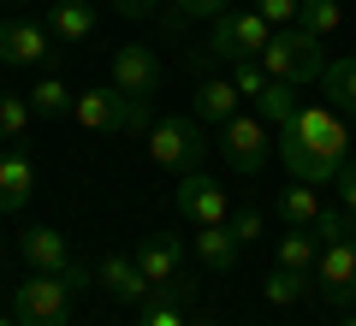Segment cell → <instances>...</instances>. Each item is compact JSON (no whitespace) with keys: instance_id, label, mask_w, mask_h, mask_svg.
<instances>
[{"instance_id":"cell-3","label":"cell","mask_w":356,"mask_h":326,"mask_svg":"<svg viewBox=\"0 0 356 326\" xmlns=\"http://www.w3.org/2000/svg\"><path fill=\"white\" fill-rule=\"evenodd\" d=\"M77 285H89L83 267H72V273H30L13 291V320L18 326H72Z\"/></svg>"},{"instance_id":"cell-13","label":"cell","mask_w":356,"mask_h":326,"mask_svg":"<svg viewBox=\"0 0 356 326\" xmlns=\"http://www.w3.org/2000/svg\"><path fill=\"white\" fill-rule=\"evenodd\" d=\"M95 285H102L107 297L119 302V309H143V302H149V279H143L137 255H102V267H95Z\"/></svg>"},{"instance_id":"cell-2","label":"cell","mask_w":356,"mask_h":326,"mask_svg":"<svg viewBox=\"0 0 356 326\" xmlns=\"http://www.w3.org/2000/svg\"><path fill=\"white\" fill-rule=\"evenodd\" d=\"M72 119L95 137H149L154 113H149V95H125L119 83H95L72 101Z\"/></svg>"},{"instance_id":"cell-10","label":"cell","mask_w":356,"mask_h":326,"mask_svg":"<svg viewBox=\"0 0 356 326\" xmlns=\"http://www.w3.org/2000/svg\"><path fill=\"white\" fill-rule=\"evenodd\" d=\"M178 213L191 226H226V184H214L208 172H178Z\"/></svg>"},{"instance_id":"cell-17","label":"cell","mask_w":356,"mask_h":326,"mask_svg":"<svg viewBox=\"0 0 356 326\" xmlns=\"http://www.w3.org/2000/svg\"><path fill=\"white\" fill-rule=\"evenodd\" d=\"M48 36L65 42V48L89 42V36H95V13H89V0H54V6H48Z\"/></svg>"},{"instance_id":"cell-18","label":"cell","mask_w":356,"mask_h":326,"mask_svg":"<svg viewBox=\"0 0 356 326\" xmlns=\"http://www.w3.org/2000/svg\"><path fill=\"white\" fill-rule=\"evenodd\" d=\"M321 261V238L309 226H285L280 238H273V267H297V273H315Z\"/></svg>"},{"instance_id":"cell-37","label":"cell","mask_w":356,"mask_h":326,"mask_svg":"<svg viewBox=\"0 0 356 326\" xmlns=\"http://www.w3.org/2000/svg\"><path fill=\"white\" fill-rule=\"evenodd\" d=\"M344 326H356V314H350V320H344Z\"/></svg>"},{"instance_id":"cell-11","label":"cell","mask_w":356,"mask_h":326,"mask_svg":"<svg viewBox=\"0 0 356 326\" xmlns=\"http://www.w3.org/2000/svg\"><path fill=\"white\" fill-rule=\"evenodd\" d=\"M54 54V36L36 18H0V65H42Z\"/></svg>"},{"instance_id":"cell-7","label":"cell","mask_w":356,"mask_h":326,"mask_svg":"<svg viewBox=\"0 0 356 326\" xmlns=\"http://www.w3.org/2000/svg\"><path fill=\"white\" fill-rule=\"evenodd\" d=\"M273 42V24H267L255 6H238V13H220L214 18V42H208V54L214 60H226V65H238V60H261V48Z\"/></svg>"},{"instance_id":"cell-29","label":"cell","mask_w":356,"mask_h":326,"mask_svg":"<svg viewBox=\"0 0 356 326\" xmlns=\"http://www.w3.org/2000/svg\"><path fill=\"white\" fill-rule=\"evenodd\" d=\"M232 83H238V95H261V83H267V72H261V60H238L232 65Z\"/></svg>"},{"instance_id":"cell-23","label":"cell","mask_w":356,"mask_h":326,"mask_svg":"<svg viewBox=\"0 0 356 326\" xmlns=\"http://www.w3.org/2000/svg\"><path fill=\"white\" fill-rule=\"evenodd\" d=\"M280 220H285V226H315V220H321L315 184H297V178H291V184L280 190Z\"/></svg>"},{"instance_id":"cell-28","label":"cell","mask_w":356,"mask_h":326,"mask_svg":"<svg viewBox=\"0 0 356 326\" xmlns=\"http://www.w3.org/2000/svg\"><path fill=\"white\" fill-rule=\"evenodd\" d=\"M226 226H232V238H238V250H243V243H261V231H267V213H261V208H243V213H232Z\"/></svg>"},{"instance_id":"cell-31","label":"cell","mask_w":356,"mask_h":326,"mask_svg":"<svg viewBox=\"0 0 356 326\" xmlns=\"http://www.w3.org/2000/svg\"><path fill=\"white\" fill-rule=\"evenodd\" d=\"M255 13H261L273 30H285V24H297V0H255Z\"/></svg>"},{"instance_id":"cell-16","label":"cell","mask_w":356,"mask_h":326,"mask_svg":"<svg viewBox=\"0 0 356 326\" xmlns=\"http://www.w3.org/2000/svg\"><path fill=\"white\" fill-rule=\"evenodd\" d=\"M297 95H303L297 83H285V77H267L261 95H255V113H261L273 131H291V125H297V113H303V101H297Z\"/></svg>"},{"instance_id":"cell-26","label":"cell","mask_w":356,"mask_h":326,"mask_svg":"<svg viewBox=\"0 0 356 326\" xmlns=\"http://www.w3.org/2000/svg\"><path fill=\"white\" fill-rule=\"evenodd\" d=\"M30 95H18V89H0V142H18L30 131Z\"/></svg>"},{"instance_id":"cell-33","label":"cell","mask_w":356,"mask_h":326,"mask_svg":"<svg viewBox=\"0 0 356 326\" xmlns=\"http://www.w3.org/2000/svg\"><path fill=\"white\" fill-rule=\"evenodd\" d=\"M107 6H113L119 18H149L154 6H161V0H107Z\"/></svg>"},{"instance_id":"cell-25","label":"cell","mask_w":356,"mask_h":326,"mask_svg":"<svg viewBox=\"0 0 356 326\" xmlns=\"http://www.w3.org/2000/svg\"><path fill=\"white\" fill-rule=\"evenodd\" d=\"M339 24H344L339 0H297V30H309V36H332Z\"/></svg>"},{"instance_id":"cell-8","label":"cell","mask_w":356,"mask_h":326,"mask_svg":"<svg viewBox=\"0 0 356 326\" xmlns=\"http://www.w3.org/2000/svg\"><path fill=\"white\" fill-rule=\"evenodd\" d=\"M220 149H226V166L243 178H255L267 166V154H273V125H267L261 113H238L220 125Z\"/></svg>"},{"instance_id":"cell-6","label":"cell","mask_w":356,"mask_h":326,"mask_svg":"<svg viewBox=\"0 0 356 326\" xmlns=\"http://www.w3.org/2000/svg\"><path fill=\"white\" fill-rule=\"evenodd\" d=\"M202 154H208V131H202V119H154L149 125V161L154 166H166V172H196L202 166Z\"/></svg>"},{"instance_id":"cell-14","label":"cell","mask_w":356,"mask_h":326,"mask_svg":"<svg viewBox=\"0 0 356 326\" xmlns=\"http://www.w3.org/2000/svg\"><path fill=\"white\" fill-rule=\"evenodd\" d=\"M113 83L125 89V95H154V89H161V60H154V48H143V42L113 48Z\"/></svg>"},{"instance_id":"cell-9","label":"cell","mask_w":356,"mask_h":326,"mask_svg":"<svg viewBox=\"0 0 356 326\" xmlns=\"http://www.w3.org/2000/svg\"><path fill=\"white\" fill-rule=\"evenodd\" d=\"M315 291L339 309H356V243L350 238H332L321 243V261H315Z\"/></svg>"},{"instance_id":"cell-12","label":"cell","mask_w":356,"mask_h":326,"mask_svg":"<svg viewBox=\"0 0 356 326\" xmlns=\"http://www.w3.org/2000/svg\"><path fill=\"white\" fill-rule=\"evenodd\" d=\"M18 255H24V267L30 273H72V243H65V231L60 226H30V231H18Z\"/></svg>"},{"instance_id":"cell-32","label":"cell","mask_w":356,"mask_h":326,"mask_svg":"<svg viewBox=\"0 0 356 326\" xmlns=\"http://www.w3.org/2000/svg\"><path fill=\"white\" fill-rule=\"evenodd\" d=\"M332 184H339V208H344V213H350V220H356V161H344Z\"/></svg>"},{"instance_id":"cell-4","label":"cell","mask_w":356,"mask_h":326,"mask_svg":"<svg viewBox=\"0 0 356 326\" xmlns=\"http://www.w3.org/2000/svg\"><path fill=\"white\" fill-rule=\"evenodd\" d=\"M261 72L267 77H285V83H321V72H327V54H321V36H309V30L285 24L273 30V42L261 48Z\"/></svg>"},{"instance_id":"cell-19","label":"cell","mask_w":356,"mask_h":326,"mask_svg":"<svg viewBox=\"0 0 356 326\" xmlns=\"http://www.w3.org/2000/svg\"><path fill=\"white\" fill-rule=\"evenodd\" d=\"M238 83L232 77H208L202 89H196V119L202 125H226V119H238Z\"/></svg>"},{"instance_id":"cell-30","label":"cell","mask_w":356,"mask_h":326,"mask_svg":"<svg viewBox=\"0 0 356 326\" xmlns=\"http://www.w3.org/2000/svg\"><path fill=\"white\" fill-rule=\"evenodd\" d=\"M137 326H191L178 314V302H143L137 309Z\"/></svg>"},{"instance_id":"cell-21","label":"cell","mask_w":356,"mask_h":326,"mask_svg":"<svg viewBox=\"0 0 356 326\" xmlns=\"http://www.w3.org/2000/svg\"><path fill=\"white\" fill-rule=\"evenodd\" d=\"M321 95H327L332 113H356V60L344 54V60H327V72H321Z\"/></svg>"},{"instance_id":"cell-36","label":"cell","mask_w":356,"mask_h":326,"mask_svg":"<svg viewBox=\"0 0 356 326\" xmlns=\"http://www.w3.org/2000/svg\"><path fill=\"white\" fill-rule=\"evenodd\" d=\"M344 238H350V243H356V226H350V231H344Z\"/></svg>"},{"instance_id":"cell-1","label":"cell","mask_w":356,"mask_h":326,"mask_svg":"<svg viewBox=\"0 0 356 326\" xmlns=\"http://www.w3.org/2000/svg\"><path fill=\"white\" fill-rule=\"evenodd\" d=\"M280 161L297 184H332L339 166L350 161V131L332 107H303L291 131H280Z\"/></svg>"},{"instance_id":"cell-5","label":"cell","mask_w":356,"mask_h":326,"mask_svg":"<svg viewBox=\"0 0 356 326\" xmlns=\"http://www.w3.org/2000/svg\"><path fill=\"white\" fill-rule=\"evenodd\" d=\"M137 267L149 279V302H184L191 297V279H184V250H178L172 231H149L137 243Z\"/></svg>"},{"instance_id":"cell-35","label":"cell","mask_w":356,"mask_h":326,"mask_svg":"<svg viewBox=\"0 0 356 326\" xmlns=\"http://www.w3.org/2000/svg\"><path fill=\"white\" fill-rule=\"evenodd\" d=\"M0 326H18V320H13V314H6V320H0Z\"/></svg>"},{"instance_id":"cell-15","label":"cell","mask_w":356,"mask_h":326,"mask_svg":"<svg viewBox=\"0 0 356 326\" xmlns=\"http://www.w3.org/2000/svg\"><path fill=\"white\" fill-rule=\"evenodd\" d=\"M30 196H36V161L6 149L0 154V213H18Z\"/></svg>"},{"instance_id":"cell-27","label":"cell","mask_w":356,"mask_h":326,"mask_svg":"<svg viewBox=\"0 0 356 326\" xmlns=\"http://www.w3.org/2000/svg\"><path fill=\"white\" fill-rule=\"evenodd\" d=\"M226 6H232V0H172V6H166V24H191V18H220V13H226Z\"/></svg>"},{"instance_id":"cell-20","label":"cell","mask_w":356,"mask_h":326,"mask_svg":"<svg viewBox=\"0 0 356 326\" xmlns=\"http://www.w3.org/2000/svg\"><path fill=\"white\" fill-rule=\"evenodd\" d=\"M261 297L273 302V309H297V302L315 297V273H297V267H273L261 285Z\"/></svg>"},{"instance_id":"cell-22","label":"cell","mask_w":356,"mask_h":326,"mask_svg":"<svg viewBox=\"0 0 356 326\" xmlns=\"http://www.w3.org/2000/svg\"><path fill=\"white\" fill-rule=\"evenodd\" d=\"M196 255H202L208 273H226L232 261H238V238H232V226H196Z\"/></svg>"},{"instance_id":"cell-34","label":"cell","mask_w":356,"mask_h":326,"mask_svg":"<svg viewBox=\"0 0 356 326\" xmlns=\"http://www.w3.org/2000/svg\"><path fill=\"white\" fill-rule=\"evenodd\" d=\"M191 326H214V320H208V314H202V320H191Z\"/></svg>"},{"instance_id":"cell-24","label":"cell","mask_w":356,"mask_h":326,"mask_svg":"<svg viewBox=\"0 0 356 326\" xmlns=\"http://www.w3.org/2000/svg\"><path fill=\"white\" fill-rule=\"evenodd\" d=\"M72 83H65V77H42L36 89H30V113H42V119H65L72 113Z\"/></svg>"}]
</instances>
